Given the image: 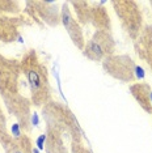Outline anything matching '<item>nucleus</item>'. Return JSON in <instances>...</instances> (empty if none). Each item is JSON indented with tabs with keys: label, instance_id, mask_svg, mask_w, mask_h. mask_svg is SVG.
I'll return each mask as SVG.
<instances>
[{
	"label": "nucleus",
	"instance_id": "ddd939ff",
	"mask_svg": "<svg viewBox=\"0 0 152 153\" xmlns=\"http://www.w3.org/2000/svg\"><path fill=\"white\" fill-rule=\"evenodd\" d=\"M45 153H70L64 135L55 128L45 127Z\"/></svg>",
	"mask_w": 152,
	"mask_h": 153
},
{
	"label": "nucleus",
	"instance_id": "f8f14e48",
	"mask_svg": "<svg viewBox=\"0 0 152 153\" xmlns=\"http://www.w3.org/2000/svg\"><path fill=\"white\" fill-rule=\"evenodd\" d=\"M91 25L96 30L112 32V20L104 1H91Z\"/></svg>",
	"mask_w": 152,
	"mask_h": 153
},
{
	"label": "nucleus",
	"instance_id": "1a4fd4ad",
	"mask_svg": "<svg viewBox=\"0 0 152 153\" xmlns=\"http://www.w3.org/2000/svg\"><path fill=\"white\" fill-rule=\"evenodd\" d=\"M60 21H62V25L64 26L66 32H67L68 37H70V39L74 43V46L83 53L87 41H85L83 27L79 24L77 20H76L74 13H72V9L68 1H63L60 5Z\"/></svg>",
	"mask_w": 152,
	"mask_h": 153
},
{
	"label": "nucleus",
	"instance_id": "2eb2a0df",
	"mask_svg": "<svg viewBox=\"0 0 152 153\" xmlns=\"http://www.w3.org/2000/svg\"><path fill=\"white\" fill-rule=\"evenodd\" d=\"M70 7H72V11L76 15V20L81 26H87L91 24V1L85 0H72Z\"/></svg>",
	"mask_w": 152,
	"mask_h": 153
},
{
	"label": "nucleus",
	"instance_id": "9b49d317",
	"mask_svg": "<svg viewBox=\"0 0 152 153\" xmlns=\"http://www.w3.org/2000/svg\"><path fill=\"white\" fill-rule=\"evenodd\" d=\"M130 94L147 114H152V88L148 82H133L129 86Z\"/></svg>",
	"mask_w": 152,
	"mask_h": 153
},
{
	"label": "nucleus",
	"instance_id": "f257e3e1",
	"mask_svg": "<svg viewBox=\"0 0 152 153\" xmlns=\"http://www.w3.org/2000/svg\"><path fill=\"white\" fill-rule=\"evenodd\" d=\"M21 63L16 58L0 54V97L8 114L15 118L20 131L30 135L33 131L32 101L21 92Z\"/></svg>",
	"mask_w": 152,
	"mask_h": 153
},
{
	"label": "nucleus",
	"instance_id": "4468645a",
	"mask_svg": "<svg viewBox=\"0 0 152 153\" xmlns=\"http://www.w3.org/2000/svg\"><path fill=\"white\" fill-rule=\"evenodd\" d=\"M4 153H38V151L33 148V140L29 135L19 132L13 136L8 147L4 148Z\"/></svg>",
	"mask_w": 152,
	"mask_h": 153
},
{
	"label": "nucleus",
	"instance_id": "dca6fc26",
	"mask_svg": "<svg viewBox=\"0 0 152 153\" xmlns=\"http://www.w3.org/2000/svg\"><path fill=\"white\" fill-rule=\"evenodd\" d=\"M13 140V135L9 132L8 126H7V117L3 110L1 105H0V145L3 148L8 147L9 143Z\"/></svg>",
	"mask_w": 152,
	"mask_h": 153
},
{
	"label": "nucleus",
	"instance_id": "aec40b11",
	"mask_svg": "<svg viewBox=\"0 0 152 153\" xmlns=\"http://www.w3.org/2000/svg\"><path fill=\"white\" fill-rule=\"evenodd\" d=\"M0 153H1V152H0Z\"/></svg>",
	"mask_w": 152,
	"mask_h": 153
},
{
	"label": "nucleus",
	"instance_id": "f03ea898",
	"mask_svg": "<svg viewBox=\"0 0 152 153\" xmlns=\"http://www.w3.org/2000/svg\"><path fill=\"white\" fill-rule=\"evenodd\" d=\"M22 76L29 85V98L33 107L42 109L49 101L54 100V89L50 84L49 68L41 59L36 48H29L20 59Z\"/></svg>",
	"mask_w": 152,
	"mask_h": 153
},
{
	"label": "nucleus",
	"instance_id": "6ab92c4d",
	"mask_svg": "<svg viewBox=\"0 0 152 153\" xmlns=\"http://www.w3.org/2000/svg\"><path fill=\"white\" fill-rule=\"evenodd\" d=\"M150 5H151V8H152V1H150Z\"/></svg>",
	"mask_w": 152,
	"mask_h": 153
},
{
	"label": "nucleus",
	"instance_id": "a211bd4d",
	"mask_svg": "<svg viewBox=\"0 0 152 153\" xmlns=\"http://www.w3.org/2000/svg\"><path fill=\"white\" fill-rule=\"evenodd\" d=\"M70 153H95L85 141H70Z\"/></svg>",
	"mask_w": 152,
	"mask_h": 153
},
{
	"label": "nucleus",
	"instance_id": "0eeeda50",
	"mask_svg": "<svg viewBox=\"0 0 152 153\" xmlns=\"http://www.w3.org/2000/svg\"><path fill=\"white\" fill-rule=\"evenodd\" d=\"M115 50L117 45L113 33L108 32V30H96L91 39L85 43V47L83 50V56L91 62L98 63L110 55H114Z\"/></svg>",
	"mask_w": 152,
	"mask_h": 153
},
{
	"label": "nucleus",
	"instance_id": "6e6552de",
	"mask_svg": "<svg viewBox=\"0 0 152 153\" xmlns=\"http://www.w3.org/2000/svg\"><path fill=\"white\" fill-rule=\"evenodd\" d=\"M34 25L25 15H0V42L13 43L20 38V29Z\"/></svg>",
	"mask_w": 152,
	"mask_h": 153
},
{
	"label": "nucleus",
	"instance_id": "7ed1b4c3",
	"mask_svg": "<svg viewBox=\"0 0 152 153\" xmlns=\"http://www.w3.org/2000/svg\"><path fill=\"white\" fill-rule=\"evenodd\" d=\"M41 118L45 127L55 128L67 136L70 141H85V132L81 128L77 118L67 103L51 100L41 109Z\"/></svg>",
	"mask_w": 152,
	"mask_h": 153
},
{
	"label": "nucleus",
	"instance_id": "f3484780",
	"mask_svg": "<svg viewBox=\"0 0 152 153\" xmlns=\"http://www.w3.org/2000/svg\"><path fill=\"white\" fill-rule=\"evenodd\" d=\"M22 7L19 0H0V15H21Z\"/></svg>",
	"mask_w": 152,
	"mask_h": 153
},
{
	"label": "nucleus",
	"instance_id": "9d476101",
	"mask_svg": "<svg viewBox=\"0 0 152 153\" xmlns=\"http://www.w3.org/2000/svg\"><path fill=\"white\" fill-rule=\"evenodd\" d=\"M135 55L147 64L152 72V24H146L139 37L133 42Z\"/></svg>",
	"mask_w": 152,
	"mask_h": 153
},
{
	"label": "nucleus",
	"instance_id": "39448f33",
	"mask_svg": "<svg viewBox=\"0 0 152 153\" xmlns=\"http://www.w3.org/2000/svg\"><path fill=\"white\" fill-rule=\"evenodd\" d=\"M24 15L28 16L38 27L45 26L57 27L60 21V5L59 1H45V0H28L24 4Z\"/></svg>",
	"mask_w": 152,
	"mask_h": 153
},
{
	"label": "nucleus",
	"instance_id": "423d86ee",
	"mask_svg": "<svg viewBox=\"0 0 152 153\" xmlns=\"http://www.w3.org/2000/svg\"><path fill=\"white\" fill-rule=\"evenodd\" d=\"M102 69L106 75L121 82H136L139 79L136 72L140 68L129 54H114L101 62Z\"/></svg>",
	"mask_w": 152,
	"mask_h": 153
},
{
	"label": "nucleus",
	"instance_id": "20e7f679",
	"mask_svg": "<svg viewBox=\"0 0 152 153\" xmlns=\"http://www.w3.org/2000/svg\"><path fill=\"white\" fill-rule=\"evenodd\" d=\"M110 5L118 17L122 30L134 42L144 26V17L139 3L134 0H112Z\"/></svg>",
	"mask_w": 152,
	"mask_h": 153
}]
</instances>
